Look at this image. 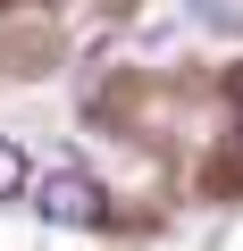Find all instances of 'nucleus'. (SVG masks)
<instances>
[{
  "mask_svg": "<svg viewBox=\"0 0 243 251\" xmlns=\"http://www.w3.org/2000/svg\"><path fill=\"white\" fill-rule=\"evenodd\" d=\"M34 209H42L51 226H101V218H109V193H101V176H84V168H51V176L34 184Z\"/></svg>",
  "mask_w": 243,
  "mask_h": 251,
  "instance_id": "obj_1",
  "label": "nucleus"
},
{
  "mask_svg": "<svg viewBox=\"0 0 243 251\" xmlns=\"http://www.w3.org/2000/svg\"><path fill=\"white\" fill-rule=\"evenodd\" d=\"M17 193H34V168H26V151L0 134V201H17Z\"/></svg>",
  "mask_w": 243,
  "mask_h": 251,
  "instance_id": "obj_2",
  "label": "nucleus"
},
{
  "mask_svg": "<svg viewBox=\"0 0 243 251\" xmlns=\"http://www.w3.org/2000/svg\"><path fill=\"white\" fill-rule=\"evenodd\" d=\"M193 17H201V25H210V34H235V25H243V17H235V9H226V0H193Z\"/></svg>",
  "mask_w": 243,
  "mask_h": 251,
  "instance_id": "obj_3",
  "label": "nucleus"
}]
</instances>
